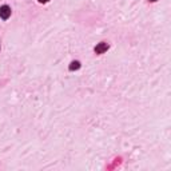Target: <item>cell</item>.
Here are the masks:
<instances>
[{"instance_id": "6da1fadb", "label": "cell", "mask_w": 171, "mask_h": 171, "mask_svg": "<svg viewBox=\"0 0 171 171\" xmlns=\"http://www.w3.org/2000/svg\"><path fill=\"white\" fill-rule=\"evenodd\" d=\"M10 16H11V8L8 7V5H3V7L0 8V17L7 20Z\"/></svg>"}, {"instance_id": "7a4b0ae2", "label": "cell", "mask_w": 171, "mask_h": 171, "mask_svg": "<svg viewBox=\"0 0 171 171\" xmlns=\"http://www.w3.org/2000/svg\"><path fill=\"white\" fill-rule=\"evenodd\" d=\"M107 49H108L107 43H99V44L95 47V52H96V54H104Z\"/></svg>"}, {"instance_id": "3957f363", "label": "cell", "mask_w": 171, "mask_h": 171, "mask_svg": "<svg viewBox=\"0 0 171 171\" xmlns=\"http://www.w3.org/2000/svg\"><path fill=\"white\" fill-rule=\"evenodd\" d=\"M80 68V63L78 60H75V62H72V63L70 64V70L71 71H75V70H79Z\"/></svg>"}, {"instance_id": "277c9868", "label": "cell", "mask_w": 171, "mask_h": 171, "mask_svg": "<svg viewBox=\"0 0 171 171\" xmlns=\"http://www.w3.org/2000/svg\"><path fill=\"white\" fill-rule=\"evenodd\" d=\"M39 3H43V4H44V3H48V0H39Z\"/></svg>"}, {"instance_id": "5b68a950", "label": "cell", "mask_w": 171, "mask_h": 171, "mask_svg": "<svg viewBox=\"0 0 171 171\" xmlns=\"http://www.w3.org/2000/svg\"><path fill=\"white\" fill-rule=\"evenodd\" d=\"M150 2H157V0H150Z\"/></svg>"}]
</instances>
